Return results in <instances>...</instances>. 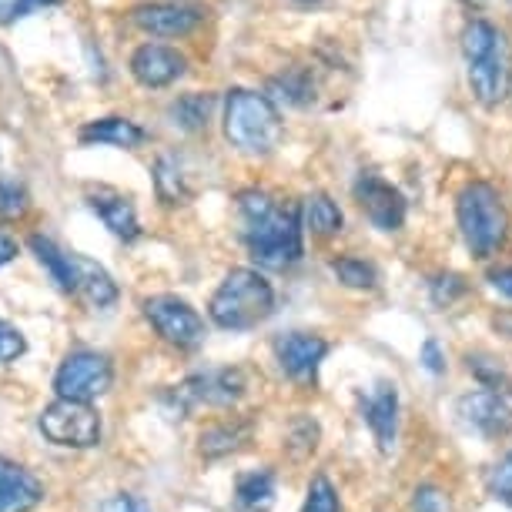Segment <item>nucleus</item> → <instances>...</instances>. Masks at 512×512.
<instances>
[{
	"instance_id": "nucleus-27",
	"label": "nucleus",
	"mask_w": 512,
	"mask_h": 512,
	"mask_svg": "<svg viewBox=\"0 0 512 512\" xmlns=\"http://www.w3.org/2000/svg\"><path fill=\"white\" fill-rule=\"evenodd\" d=\"M272 91L285 104H308V101H312V81H308L305 71H288L285 77H275Z\"/></svg>"
},
{
	"instance_id": "nucleus-40",
	"label": "nucleus",
	"mask_w": 512,
	"mask_h": 512,
	"mask_svg": "<svg viewBox=\"0 0 512 512\" xmlns=\"http://www.w3.org/2000/svg\"><path fill=\"white\" fill-rule=\"evenodd\" d=\"M298 4H322V0H298Z\"/></svg>"
},
{
	"instance_id": "nucleus-28",
	"label": "nucleus",
	"mask_w": 512,
	"mask_h": 512,
	"mask_svg": "<svg viewBox=\"0 0 512 512\" xmlns=\"http://www.w3.org/2000/svg\"><path fill=\"white\" fill-rule=\"evenodd\" d=\"M302 512H342L338 506V492L332 486L328 476H315L312 486H308V496H305V506Z\"/></svg>"
},
{
	"instance_id": "nucleus-6",
	"label": "nucleus",
	"mask_w": 512,
	"mask_h": 512,
	"mask_svg": "<svg viewBox=\"0 0 512 512\" xmlns=\"http://www.w3.org/2000/svg\"><path fill=\"white\" fill-rule=\"evenodd\" d=\"M37 429L47 442L64 449H91L101 442V415L91 409V402L57 399L41 412Z\"/></svg>"
},
{
	"instance_id": "nucleus-23",
	"label": "nucleus",
	"mask_w": 512,
	"mask_h": 512,
	"mask_svg": "<svg viewBox=\"0 0 512 512\" xmlns=\"http://www.w3.org/2000/svg\"><path fill=\"white\" fill-rule=\"evenodd\" d=\"M211 108H215V98L211 94H185V98H178L171 104V118L181 131H205L208 128V118H211Z\"/></svg>"
},
{
	"instance_id": "nucleus-22",
	"label": "nucleus",
	"mask_w": 512,
	"mask_h": 512,
	"mask_svg": "<svg viewBox=\"0 0 512 512\" xmlns=\"http://www.w3.org/2000/svg\"><path fill=\"white\" fill-rule=\"evenodd\" d=\"M302 218H305V228L312 231V235H318V238H332V235H338V231H342V225H345L342 208H338L328 195H312V198H305Z\"/></svg>"
},
{
	"instance_id": "nucleus-12",
	"label": "nucleus",
	"mask_w": 512,
	"mask_h": 512,
	"mask_svg": "<svg viewBox=\"0 0 512 512\" xmlns=\"http://www.w3.org/2000/svg\"><path fill=\"white\" fill-rule=\"evenodd\" d=\"M325 355H328V342L322 335L288 332L282 338H275V359L288 379L295 382H312Z\"/></svg>"
},
{
	"instance_id": "nucleus-32",
	"label": "nucleus",
	"mask_w": 512,
	"mask_h": 512,
	"mask_svg": "<svg viewBox=\"0 0 512 512\" xmlns=\"http://www.w3.org/2000/svg\"><path fill=\"white\" fill-rule=\"evenodd\" d=\"M27 352V338L21 335V328H14L11 322L0 318V365H11Z\"/></svg>"
},
{
	"instance_id": "nucleus-9",
	"label": "nucleus",
	"mask_w": 512,
	"mask_h": 512,
	"mask_svg": "<svg viewBox=\"0 0 512 512\" xmlns=\"http://www.w3.org/2000/svg\"><path fill=\"white\" fill-rule=\"evenodd\" d=\"M248 382L241 369H211V372H198L185 379L175 389V402L185 412L195 409H225V405H235L241 395H245Z\"/></svg>"
},
{
	"instance_id": "nucleus-17",
	"label": "nucleus",
	"mask_w": 512,
	"mask_h": 512,
	"mask_svg": "<svg viewBox=\"0 0 512 512\" xmlns=\"http://www.w3.org/2000/svg\"><path fill=\"white\" fill-rule=\"evenodd\" d=\"M88 205L91 211L104 221V228H111V235H118L124 241H134L141 235V225H138V211L124 195L111 188H98L88 195Z\"/></svg>"
},
{
	"instance_id": "nucleus-13",
	"label": "nucleus",
	"mask_w": 512,
	"mask_h": 512,
	"mask_svg": "<svg viewBox=\"0 0 512 512\" xmlns=\"http://www.w3.org/2000/svg\"><path fill=\"white\" fill-rule=\"evenodd\" d=\"M131 74L141 88H168L185 74V57L168 44H141L131 54Z\"/></svg>"
},
{
	"instance_id": "nucleus-33",
	"label": "nucleus",
	"mask_w": 512,
	"mask_h": 512,
	"mask_svg": "<svg viewBox=\"0 0 512 512\" xmlns=\"http://www.w3.org/2000/svg\"><path fill=\"white\" fill-rule=\"evenodd\" d=\"M469 372L482 382V389H502L506 385V372L496 359H486V355H469Z\"/></svg>"
},
{
	"instance_id": "nucleus-10",
	"label": "nucleus",
	"mask_w": 512,
	"mask_h": 512,
	"mask_svg": "<svg viewBox=\"0 0 512 512\" xmlns=\"http://www.w3.org/2000/svg\"><path fill=\"white\" fill-rule=\"evenodd\" d=\"M355 201L379 231H399L405 225V198L402 191L372 171H362L355 178Z\"/></svg>"
},
{
	"instance_id": "nucleus-34",
	"label": "nucleus",
	"mask_w": 512,
	"mask_h": 512,
	"mask_svg": "<svg viewBox=\"0 0 512 512\" xmlns=\"http://www.w3.org/2000/svg\"><path fill=\"white\" fill-rule=\"evenodd\" d=\"M489 489H492V496H496V499L509 502V506H512V449L506 452V456H502L499 466L492 469Z\"/></svg>"
},
{
	"instance_id": "nucleus-4",
	"label": "nucleus",
	"mask_w": 512,
	"mask_h": 512,
	"mask_svg": "<svg viewBox=\"0 0 512 512\" xmlns=\"http://www.w3.org/2000/svg\"><path fill=\"white\" fill-rule=\"evenodd\" d=\"M282 114L272 98L248 88L228 91L225 101V138L241 154H272L282 144Z\"/></svg>"
},
{
	"instance_id": "nucleus-19",
	"label": "nucleus",
	"mask_w": 512,
	"mask_h": 512,
	"mask_svg": "<svg viewBox=\"0 0 512 512\" xmlns=\"http://www.w3.org/2000/svg\"><path fill=\"white\" fill-rule=\"evenodd\" d=\"M84 144H114V148H138V144L148 141V131L141 124H134L131 118H101V121H88L77 134Z\"/></svg>"
},
{
	"instance_id": "nucleus-7",
	"label": "nucleus",
	"mask_w": 512,
	"mask_h": 512,
	"mask_svg": "<svg viewBox=\"0 0 512 512\" xmlns=\"http://www.w3.org/2000/svg\"><path fill=\"white\" fill-rule=\"evenodd\" d=\"M114 369L111 359L101 352H71L61 362V369L54 375V392L57 399H77V402H91L111 389Z\"/></svg>"
},
{
	"instance_id": "nucleus-1",
	"label": "nucleus",
	"mask_w": 512,
	"mask_h": 512,
	"mask_svg": "<svg viewBox=\"0 0 512 512\" xmlns=\"http://www.w3.org/2000/svg\"><path fill=\"white\" fill-rule=\"evenodd\" d=\"M238 211L245 218V248L262 268L285 272L302 262V205L298 201H275L268 191L248 188L238 195Z\"/></svg>"
},
{
	"instance_id": "nucleus-8",
	"label": "nucleus",
	"mask_w": 512,
	"mask_h": 512,
	"mask_svg": "<svg viewBox=\"0 0 512 512\" xmlns=\"http://www.w3.org/2000/svg\"><path fill=\"white\" fill-rule=\"evenodd\" d=\"M144 318L154 325L164 342L178 349H198L205 342V318L178 295H154L144 302Z\"/></svg>"
},
{
	"instance_id": "nucleus-41",
	"label": "nucleus",
	"mask_w": 512,
	"mask_h": 512,
	"mask_svg": "<svg viewBox=\"0 0 512 512\" xmlns=\"http://www.w3.org/2000/svg\"><path fill=\"white\" fill-rule=\"evenodd\" d=\"M466 4H482V0H466Z\"/></svg>"
},
{
	"instance_id": "nucleus-37",
	"label": "nucleus",
	"mask_w": 512,
	"mask_h": 512,
	"mask_svg": "<svg viewBox=\"0 0 512 512\" xmlns=\"http://www.w3.org/2000/svg\"><path fill=\"white\" fill-rule=\"evenodd\" d=\"M101 512H151V509L144 506L141 499H131V496H124V492H121V496H114V499L104 502Z\"/></svg>"
},
{
	"instance_id": "nucleus-14",
	"label": "nucleus",
	"mask_w": 512,
	"mask_h": 512,
	"mask_svg": "<svg viewBox=\"0 0 512 512\" xmlns=\"http://www.w3.org/2000/svg\"><path fill=\"white\" fill-rule=\"evenodd\" d=\"M44 502V486L21 462L0 456V512H31Z\"/></svg>"
},
{
	"instance_id": "nucleus-36",
	"label": "nucleus",
	"mask_w": 512,
	"mask_h": 512,
	"mask_svg": "<svg viewBox=\"0 0 512 512\" xmlns=\"http://www.w3.org/2000/svg\"><path fill=\"white\" fill-rule=\"evenodd\" d=\"M419 362H422L425 369H429L432 375H442V372H446V355H442V349H439L436 338H425V342H422Z\"/></svg>"
},
{
	"instance_id": "nucleus-3",
	"label": "nucleus",
	"mask_w": 512,
	"mask_h": 512,
	"mask_svg": "<svg viewBox=\"0 0 512 512\" xmlns=\"http://www.w3.org/2000/svg\"><path fill=\"white\" fill-rule=\"evenodd\" d=\"M462 54L469 64V88L482 108H496L506 101L509 94V47L499 27H492L489 21L466 24L462 31Z\"/></svg>"
},
{
	"instance_id": "nucleus-26",
	"label": "nucleus",
	"mask_w": 512,
	"mask_h": 512,
	"mask_svg": "<svg viewBox=\"0 0 512 512\" xmlns=\"http://www.w3.org/2000/svg\"><path fill=\"white\" fill-rule=\"evenodd\" d=\"M332 275L345 288H359V292H365V288H375V282H379L375 268L369 262H362V258H352V255L335 258V262H332Z\"/></svg>"
},
{
	"instance_id": "nucleus-20",
	"label": "nucleus",
	"mask_w": 512,
	"mask_h": 512,
	"mask_svg": "<svg viewBox=\"0 0 512 512\" xmlns=\"http://www.w3.org/2000/svg\"><path fill=\"white\" fill-rule=\"evenodd\" d=\"M31 251L37 255V262H41L47 272H51V278L57 282L61 292H77V275H74V258L71 255H64V251L57 248L51 238H44V235L31 238Z\"/></svg>"
},
{
	"instance_id": "nucleus-18",
	"label": "nucleus",
	"mask_w": 512,
	"mask_h": 512,
	"mask_svg": "<svg viewBox=\"0 0 512 512\" xmlns=\"http://www.w3.org/2000/svg\"><path fill=\"white\" fill-rule=\"evenodd\" d=\"M74 258V275H77V295L84 298L91 308H111L118 302V285L111 282V275L104 272L98 262L84 255H71Z\"/></svg>"
},
{
	"instance_id": "nucleus-15",
	"label": "nucleus",
	"mask_w": 512,
	"mask_h": 512,
	"mask_svg": "<svg viewBox=\"0 0 512 512\" xmlns=\"http://www.w3.org/2000/svg\"><path fill=\"white\" fill-rule=\"evenodd\" d=\"M131 21L144 34L154 37H185L201 24V14L195 7H181V4H148L131 11Z\"/></svg>"
},
{
	"instance_id": "nucleus-35",
	"label": "nucleus",
	"mask_w": 512,
	"mask_h": 512,
	"mask_svg": "<svg viewBox=\"0 0 512 512\" xmlns=\"http://www.w3.org/2000/svg\"><path fill=\"white\" fill-rule=\"evenodd\" d=\"M412 512H449V499L439 486H419L412 496Z\"/></svg>"
},
{
	"instance_id": "nucleus-39",
	"label": "nucleus",
	"mask_w": 512,
	"mask_h": 512,
	"mask_svg": "<svg viewBox=\"0 0 512 512\" xmlns=\"http://www.w3.org/2000/svg\"><path fill=\"white\" fill-rule=\"evenodd\" d=\"M14 258H17V241L11 235H4V231H0V265L14 262Z\"/></svg>"
},
{
	"instance_id": "nucleus-31",
	"label": "nucleus",
	"mask_w": 512,
	"mask_h": 512,
	"mask_svg": "<svg viewBox=\"0 0 512 512\" xmlns=\"http://www.w3.org/2000/svg\"><path fill=\"white\" fill-rule=\"evenodd\" d=\"M57 4H64V0H0V27L17 24L21 17L44 11V7H57Z\"/></svg>"
},
{
	"instance_id": "nucleus-25",
	"label": "nucleus",
	"mask_w": 512,
	"mask_h": 512,
	"mask_svg": "<svg viewBox=\"0 0 512 512\" xmlns=\"http://www.w3.org/2000/svg\"><path fill=\"white\" fill-rule=\"evenodd\" d=\"M154 185H158V195L164 205H185L191 198V191L185 188V178L178 171V161L161 158L158 168H154Z\"/></svg>"
},
{
	"instance_id": "nucleus-2",
	"label": "nucleus",
	"mask_w": 512,
	"mask_h": 512,
	"mask_svg": "<svg viewBox=\"0 0 512 512\" xmlns=\"http://www.w3.org/2000/svg\"><path fill=\"white\" fill-rule=\"evenodd\" d=\"M275 312V288L255 268H231L218 292L211 295L208 315L225 332H248L268 322Z\"/></svg>"
},
{
	"instance_id": "nucleus-21",
	"label": "nucleus",
	"mask_w": 512,
	"mask_h": 512,
	"mask_svg": "<svg viewBox=\"0 0 512 512\" xmlns=\"http://www.w3.org/2000/svg\"><path fill=\"white\" fill-rule=\"evenodd\" d=\"M235 496H238L241 509H251V512L272 509V502H275V476L268 469L241 472L238 486H235Z\"/></svg>"
},
{
	"instance_id": "nucleus-16",
	"label": "nucleus",
	"mask_w": 512,
	"mask_h": 512,
	"mask_svg": "<svg viewBox=\"0 0 512 512\" xmlns=\"http://www.w3.org/2000/svg\"><path fill=\"white\" fill-rule=\"evenodd\" d=\"M362 415L369 422L375 442L382 452H392L395 446V432H399V392L392 382H379L375 392L369 395V402L362 405Z\"/></svg>"
},
{
	"instance_id": "nucleus-29",
	"label": "nucleus",
	"mask_w": 512,
	"mask_h": 512,
	"mask_svg": "<svg viewBox=\"0 0 512 512\" xmlns=\"http://www.w3.org/2000/svg\"><path fill=\"white\" fill-rule=\"evenodd\" d=\"M466 292H469L466 278L456 275V272H446V275L432 278V302H436L439 308H449L452 302H459Z\"/></svg>"
},
{
	"instance_id": "nucleus-5",
	"label": "nucleus",
	"mask_w": 512,
	"mask_h": 512,
	"mask_svg": "<svg viewBox=\"0 0 512 512\" xmlns=\"http://www.w3.org/2000/svg\"><path fill=\"white\" fill-rule=\"evenodd\" d=\"M456 218H459L462 241H466L472 258H479V262H489L502 248V241H506V228H509L506 205H502V195L489 181H469V185H462L456 198Z\"/></svg>"
},
{
	"instance_id": "nucleus-30",
	"label": "nucleus",
	"mask_w": 512,
	"mask_h": 512,
	"mask_svg": "<svg viewBox=\"0 0 512 512\" xmlns=\"http://www.w3.org/2000/svg\"><path fill=\"white\" fill-rule=\"evenodd\" d=\"M27 208H31V198H27V191L11 185V181H0V221L24 218Z\"/></svg>"
},
{
	"instance_id": "nucleus-38",
	"label": "nucleus",
	"mask_w": 512,
	"mask_h": 512,
	"mask_svg": "<svg viewBox=\"0 0 512 512\" xmlns=\"http://www.w3.org/2000/svg\"><path fill=\"white\" fill-rule=\"evenodd\" d=\"M489 285L502 292L506 298H512V265H502V268H492L489 272Z\"/></svg>"
},
{
	"instance_id": "nucleus-11",
	"label": "nucleus",
	"mask_w": 512,
	"mask_h": 512,
	"mask_svg": "<svg viewBox=\"0 0 512 512\" xmlns=\"http://www.w3.org/2000/svg\"><path fill=\"white\" fill-rule=\"evenodd\" d=\"M459 415L462 422L472 425L479 436L486 439H506L512 436V405L502 399L496 389L469 392L459 399Z\"/></svg>"
},
{
	"instance_id": "nucleus-24",
	"label": "nucleus",
	"mask_w": 512,
	"mask_h": 512,
	"mask_svg": "<svg viewBox=\"0 0 512 512\" xmlns=\"http://www.w3.org/2000/svg\"><path fill=\"white\" fill-rule=\"evenodd\" d=\"M248 425L245 422H218L211 425L208 432H201V452H205L208 459L215 456H228V452H235L241 442L248 439Z\"/></svg>"
}]
</instances>
